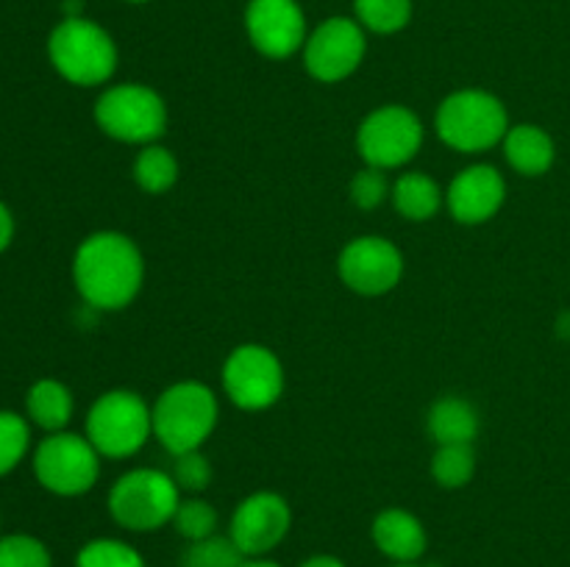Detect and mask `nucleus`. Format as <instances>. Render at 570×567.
I'll list each match as a JSON object with an SVG mask.
<instances>
[{
	"instance_id": "nucleus-32",
	"label": "nucleus",
	"mask_w": 570,
	"mask_h": 567,
	"mask_svg": "<svg viewBox=\"0 0 570 567\" xmlns=\"http://www.w3.org/2000/svg\"><path fill=\"white\" fill-rule=\"evenodd\" d=\"M298 567H345V561L337 559V556H332V554H317V556H309V559L301 561Z\"/></svg>"
},
{
	"instance_id": "nucleus-29",
	"label": "nucleus",
	"mask_w": 570,
	"mask_h": 567,
	"mask_svg": "<svg viewBox=\"0 0 570 567\" xmlns=\"http://www.w3.org/2000/svg\"><path fill=\"white\" fill-rule=\"evenodd\" d=\"M170 476L181 495H200L212 484L215 472H212V461L204 450H189V454L173 456Z\"/></svg>"
},
{
	"instance_id": "nucleus-26",
	"label": "nucleus",
	"mask_w": 570,
	"mask_h": 567,
	"mask_svg": "<svg viewBox=\"0 0 570 567\" xmlns=\"http://www.w3.org/2000/svg\"><path fill=\"white\" fill-rule=\"evenodd\" d=\"M217 523H220L217 509L209 500L200 498V495H187V498H181L176 517H173V526H176V531L181 534L187 543H198V539L217 534Z\"/></svg>"
},
{
	"instance_id": "nucleus-5",
	"label": "nucleus",
	"mask_w": 570,
	"mask_h": 567,
	"mask_svg": "<svg viewBox=\"0 0 570 567\" xmlns=\"http://www.w3.org/2000/svg\"><path fill=\"white\" fill-rule=\"evenodd\" d=\"M154 437V406L134 389H109L87 411V439L104 459L137 456Z\"/></svg>"
},
{
	"instance_id": "nucleus-7",
	"label": "nucleus",
	"mask_w": 570,
	"mask_h": 567,
	"mask_svg": "<svg viewBox=\"0 0 570 567\" xmlns=\"http://www.w3.org/2000/svg\"><path fill=\"white\" fill-rule=\"evenodd\" d=\"M167 103L154 87L126 81L106 87L95 100V122L106 137L126 145H154L167 131Z\"/></svg>"
},
{
	"instance_id": "nucleus-33",
	"label": "nucleus",
	"mask_w": 570,
	"mask_h": 567,
	"mask_svg": "<svg viewBox=\"0 0 570 567\" xmlns=\"http://www.w3.org/2000/svg\"><path fill=\"white\" fill-rule=\"evenodd\" d=\"M243 567H284V565L273 561L271 556H245Z\"/></svg>"
},
{
	"instance_id": "nucleus-2",
	"label": "nucleus",
	"mask_w": 570,
	"mask_h": 567,
	"mask_svg": "<svg viewBox=\"0 0 570 567\" xmlns=\"http://www.w3.org/2000/svg\"><path fill=\"white\" fill-rule=\"evenodd\" d=\"M48 59L72 87H104L117 72V44L104 26L87 17H65L48 37Z\"/></svg>"
},
{
	"instance_id": "nucleus-8",
	"label": "nucleus",
	"mask_w": 570,
	"mask_h": 567,
	"mask_svg": "<svg viewBox=\"0 0 570 567\" xmlns=\"http://www.w3.org/2000/svg\"><path fill=\"white\" fill-rule=\"evenodd\" d=\"M100 459L87 434L56 431L33 448V476L39 487L59 498H78L89 493L100 478Z\"/></svg>"
},
{
	"instance_id": "nucleus-23",
	"label": "nucleus",
	"mask_w": 570,
	"mask_h": 567,
	"mask_svg": "<svg viewBox=\"0 0 570 567\" xmlns=\"http://www.w3.org/2000/svg\"><path fill=\"white\" fill-rule=\"evenodd\" d=\"M354 20L365 31L390 37L410 26L412 0H354Z\"/></svg>"
},
{
	"instance_id": "nucleus-19",
	"label": "nucleus",
	"mask_w": 570,
	"mask_h": 567,
	"mask_svg": "<svg viewBox=\"0 0 570 567\" xmlns=\"http://www.w3.org/2000/svg\"><path fill=\"white\" fill-rule=\"evenodd\" d=\"M72 411H76V400H72L70 387L61 384L59 378H39L28 389L26 417L31 426L42 428L48 434L67 431V426L72 420Z\"/></svg>"
},
{
	"instance_id": "nucleus-20",
	"label": "nucleus",
	"mask_w": 570,
	"mask_h": 567,
	"mask_svg": "<svg viewBox=\"0 0 570 567\" xmlns=\"http://www.w3.org/2000/svg\"><path fill=\"white\" fill-rule=\"evenodd\" d=\"M390 200H393L395 211L404 220L429 222L443 209L445 192L429 172L412 170L399 176V181L393 183V192H390Z\"/></svg>"
},
{
	"instance_id": "nucleus-24",
	"label": "nucleus",
	"mask_w": 570,
	"mask_h": 567,
	"mask_svg": "<svg viewBox=\"0 0 570 567\" xmlns=\"http://www.w3.org/2000/svg\"><path fill=\"white\" fill-rule=\"evenodd\" d=\"M31 450V422L17 411L0 409V478L20 467Z\"/></svg>"
},
{
	"instance_id": "nucleus-11",
	"label": "nucleus",
	"mask_w": 570,
	"mask_h": 567,
	"mask_svg": "<svg viewBox=\"0 0 570 567\" xmlns=\"http://www.w3.org/2000/svg\"><path fill=\"white\" fill-rule=\"evenodd\" d=\"M367 53L365 28L354 17H328L306 37L304 67L315 81L340 83L354 76Z\"/></svg>"
},
{
	"instance_id": "nucleus-4",
	"label": "nucleus",
	"mask_w": 570,
	"mask_h": 567,
	"mask_svg": "<svg viewBox=\"0 0 570 567\" xmlns=\"http://www.w3.org/2000/svg\"><path fill=\"white\" fill-rule=\"evenodd\" d=\"M220 420V404L209 384L176 381L154 404V437L170 456L204 448Z\"/></svg>"
},
{
	"instance_id": "nucleus-28",
	"label": "nucleus",
	"mask_w": 570,
	"mask_h": 567,
	"mask_svg": "<svg viewBox=\"0 0 570 567\" xmlns=\"http://www.w3.org/2000/svg\"><path fill=\"white\" fill-rule=\"evenodd\" d=\"M0 567H53V556L48 545L33 534H3Z\"/></svg>"
},
{
	"instance_id": "nucleus-17",
	"label": "nucleus",
	"mask_w": 570,
	"mask_h": 567,
	"mask_svg": "<svg viewBox=\"0 0 570 567\" xmlns=\"http://www.w3.org/2000/svg\"><path fill=\"white\" fill-rule=\"evenodd\" d=\"M501 148H504L507 165L523 178L546 176L557 161L554 137L543 126H534V122L510 126Z\"/></svg>"
},
{
	"instance_id": "nucleus-27",
	"label": "nucleus",
	"mask_w": 570,
	"mask_h": 567,
	"mask_svg": "<svg viewBox=\"0 0 570 567\" xmlns=\"http://www.w3.org/2000/svg\"><path fill=\"white\" fill-rule=\"evenodd\" d=\"M245 554L234 545L232 537H212L189 543L181 556V567H243Z\"/></svg>"
},
{
	"instance_id": "nucleus-34",
	"label": "nucleus",
	"mask_w": 570,
	"mask_h": 567,
	"mask_svg": "<svg viewBox=\"0 0 570 567\" xmlns=\"http://www.w3.org/2000/svg\"><path fill=\"white\" fill-rule=\"evenodd\" d=\"M390 567H421V565L415 561V565H390Z\"/></svg>"
},
{
	"instance_id": "nucleus-30",
	"label": "nucleus",
	"mask_w": 570,
	"mask_h": 567,
	"mask_svg": "<svg viewBox=\"0 0 570 567\" xmlns=\"http://www.w3.org/2000/svg\"><path fill=\"white\" fill-rule=\"evenodd\" d=\"M390 192H393V183L387 181L384 170H376V167H362L348 183V198L356 209L373 211L390 200Z\"/></svg>"
},
{
	"instance_id": "nucleus-10",
	"label": "nucleus",
	"mask_w": 570,
	"mask_h": 567,
	"mask_svg": "<svg viewBox=\"0 0 570 567\" xmlns=\"http://www.w3.org/2000/svg\"><path fill=\"white\" fill-rule=\"evenodd\" d=\"M223 392L237 409L265 411L282 400L287 372L267 345L243 342L223 361Z\"/></svg>"
},
{
	"instance_id": "nucleus-1",
	"label": "nucleus",
	"mask_w": 570,
	"mask_h": 567,
	"mask_svg": "<svg viewBox=\"0 0 570 567\" xmlns=\"http://www.w3.org/2000/svg\"><path fill=\"white\" fill-rule=\"evenodd\" d=\"M72 284L95 311H120L137 300L145 284V259L128 233L95 231L72 256Z\"/></svg>"
},
{
	"instance_id": "nucleus-14",
	"label": "nucleus",
	"mask_w": 570,
	"mask_h": 567,
	"mask_svg": "<svg viewBox=\"0 0 570 567\" xmlns=\"http://www.w3.org/2000/svg\"><path fill=\"white\" fill-rule=\"evenodd\" d=\"M289 528H293V509L287 498L271 489H259L237 504L228 537L245 556H267L287 539Z\"/></svg>"
},
{
	"instance_id": "nucleus-22",
	"label": "nucleus",
	"mask_w": 570,
	"mask_h": 567,
	"mask_svg": "<svg viewBox=\"0 0 570 567\" xmlns=\"http://www.w3.org/2000/svg\"><path fill=\"white\" fill-rule=\"evenodd\" d=\"M476 476L473 445H438L432 456V478L443 489H462Z\"/></svg>"
},
{
	"instance_id": "nucleus-15",
	"label": "nucleus",
	"mask_w": 570,
	"mask_h": 567,
	"mask_svg": "<svg viewBox=\"0 0 570 567\" xmlns=\"http://www.w3.org/2000/svg\"><path fill=\"white\" fill-rule=\"evenodd\" d=\"M507 203V178L493 165H471L451 178L445 206L462 226H482L493 220Z\"/></svg>"
},
{
	"instance_id": "nucleus-16",
	"label": "nucleus",
	"mask_w": 570,
	"mask_h": 567,
	"mask_svg": "<svg viewBox=\"0 0 570 567\" xmlns=\"http://www.w3.org/2000/svg\"><path fill=\"white\" fill-rule=\"evenodd\" d=\"M373 545L387 556L393 565H415L423 554H426V526L421 517L412 515L410 509L401 506H390L373 517L371 526Z\"/></svg>"
},
{
	"instance_id": "nucleus-18",
	"label": "nucleus",
	"mask_w": 570,
	"mask_h": 567,
	"mask_svg": "<svg viewBox=\"0 0 570 567\" xmlns=\"http://www.w3.org/2000/svg\"><path fill=\"white\" fill-rule=\"evenodd\" d=\"M426 428L434 445H473V439L479 437V428H482V420H479L476 406L468 398L443 395L429 409Z\"/></svg>"
},
{
	"instance_id": "nucleus-35",
	"label": "nucleus",
	"mask_w": 570,
	"mask_h": 567,
	"mask_svg": "<svg viewBox=\"0 0 570 567\" xmlns=\"http://www.w3.org/2000/svg\"><path fill=\"white\" fill-rule=\"evenodd\" d=\"M128 3H150V0H128Z\"/></svg>"
},
{
	"instance_id": "nucleus-3",
	"label": "nucleus",
	"mask_w": 570,
	"mask_h": 567,
	"mask_svg": "<svg viewBox=\"0 0 570 567\" xmlns=\"http://www.w3.org/2000/svg\"><path fill=\"white\" fill-rule=\"evenodd\" d=\"M434 131L456 153L476 156L504 142L510 111L488 89H456L434 111Z\"/></svg>"
},
{
	"instance_id": "nucleus-25",
	"label": "nucleus",
	"mask_w": 570,
	"mask_h": 567,
	"mask_svg": "<svg viewBox=\"0 0 570 567\" xmlns=\"http://www.w3.org/2000/svg\"><path fill=\"white\" fill-rule=\"evenodd\" d=\"M76 567H148L134 545L115 537H98L81 545L76 554Z\"/></svg>"
},
{
	"instance_id": "nucleus-6",
	"label": "nucleus",
	"mask_w": 570,
	"mask_h": 567,
	"mask_svg": "<svg viewBox=\"0 0 570 567\" xmlns=\"http://www.w3.org/2000/svg\"><path fill=\"white\" fill-rule=\"evenodd\" d=\"M181 489L173 481L170 470L134 467L122 472L109 489V515L117 526L128 531H159L176 517L181 504Z\"/></svg>"
},
{
	"instance_id": "nucleus-21",
	"label": "nucleus",
	"mask_w": 570,
	"mask_h": 567,
	"mask_svg": "<svg viewBox=\"0 0 570 567\" xmlns=\"http://www.w3.org/2000/svg\"><path fill=\"white\" fill-rule=\"evenodd\" d=\"M131 176L137 187L148 195H165L176 187L178 181V159L170 148L154 142L139 148L134 156Z\"/></svg>"
},
{
	"instance_id": "nucleus-31",
	"label": "nucleus",
	"mask_w": 570,
	"mask_h": 567,
	"mask_svg": "<svg viewBox=\"0 0 570 567\" xmlns=\"http://www.w3.org/2000/svg\"><path fill=\"white\" fill-rule=\"evenodd\" d=\"M11 239H14V215H11L9 206L0 200V253L9 248Z\"/></svg>"
},
{
	"instance_id": "nucleus-9",
	"label": "nucleus",
	"mask_w": 570,
	"mask_h": 567,
	"mask_svg": "<svg viewBox=\"0 0 570 567\" xmlns=\"http://www.w3.org/2000/svg\"><path fill=\"white\" fill-rule=\"evenodd\" d=\"M426 128L421 117L401 103H384L373 109L356 128V150L362 161L376 170L404 167L421 153Z\"/></svg>"
},
{
	"instance_id": "nucleus-13",
	"label": "nucleus",
	"mask_w": 570,
	"mask_h": 567,
	"mask_svg": "<svg viewBox=\"0 0 570 567\" xmlns=\"http://www.w3.org/2000/svg\"><path fill=\"white\" fill-rule=\"evenodd\" d=\"M243 20L250 44L265 59H289L304 50L309 37L298 0H248Z\"/></svg>"
},
{
	"instance_id": "nucleus-12",
	"label": "nucleus",
	"mask_w": 570,
	"mask_h": 567,
	"mask_svg": "<svg viewBox=\"0 0 570 567\" xmlns=\"http://www.w3.org/2000/svg\"><path fill=\"white\" fill-rule=\"evenodd\" d=\"M404 253L395 242L379 233L354 237L337 259L340 281L356 295L379 298V295L393 292L404 278Z\"/></svg>"
}]
</instances>
